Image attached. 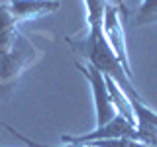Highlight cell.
<instances>
[{
    "label": "cell",
    "mask_w": 157,
    "mask_h": 147,
    "mask_svg": "<svg viewBox=\"0 0 157 147\" xmlns=\"http://www.w3.org/2000/svg\"><path fill=\"white\" fill-rule=\"evenodd\" d=\"M67 43L81 57H85L86 63L94 65L106 77H110L130 98L137 96V90L132 85V78L128 77L126 69L118 61L116 53L112 51L110 43L102 32V24H88V33L85 37H67Z\"/></svg>",
    "instance_id": "1"
},
{
    "label": "cell",
    "mask_w": 157,
    "mask_h": 147,
    "mask_svg": "<svg viewBox=\"0 0 157 147\" xmlns=\"http://www.w3.org/2000/svg\"><path fill=\"white\" fill-rule=\"evenodd\" d=\"M36 49L18 32L8 4L0 2V82L10 85L33 61Z\"/></svg>",
    "instance_id": "2"
},
{
    "label": "cell",
    "mask_w": 157,
    "mask_h": 147,
    "mask_svg": "<svg viewBox=\"0 0 157 147\" xmlns=\"http://www.w3.org/2000/svg\"><path fill=\"white\" fill-rule=\"evenodd\" d=\"M77 69L86 77L88 85L92 88V98H94V108H96V127L106 126L118 112H116L114 102H112L104 73L100 69H96L94 65H90V63L85 65V63H78V61H77Z\"/></svg>",
    "instance_id": "3"
},
{
    "label": "cell",
    "mask_w": 157,
    "mask_h": 147,
    "mask_svg": "<svg viewBox=\"0 0 157 147\" xmlns=\"http://www.w3.org/2000/svg\"><path fill=\"white\" fill-rule=\"evenodd\" d=\"M122 6L124 2L118 0V6L108 2L104 8V18H102V32L110 43L112 51L116 53L118 61L122 63V67L126 69L128 77H134L132 75V67L130 61H128V49H126V33H124V22H122Z\"/></svg>",
    "instance_id": "4"
},
{
    "label": "cell",
    "mask_w": 157,
    "mask_h": 147,
    "mask_svg": "<svg viewBox=\"0 0 157 147\" xmlns=\"http://www.w3.org/2000/svg\"><path fill=\"white\" fill-rule=\"evenodd\" d=\"M8 8L16 22H28V20L57 12L61 8V2L59 0H8Z\"/></svg>",
    "instance_id": "5"
},
{
    "label": "cell",
    "mask_w": 157,
    "mask_h": 147,
    "mask_svg": "<svg viewBox=\"0 0 157 147\" xmlns=\"http://www.w3.org/2000/svg\"><path fill=\"white\" fill-rule=\"evenodd\" d=\"M130 104H132V108H134L137 126H147V127H155L157 130V114L151 110V108H147L144 104V100H141L140 94L130 98Z\"/></svg>",
    "instance_id": "6"
},
{
    "label": "cell",
    "mask_w": 157,
    "mask_h": 147,
    "mask_svg": "<svg viewBox=\"0 0 157 147\" xmlns=\"http://www.w3.org/2000/svg\"><path fill=\"white\" fill-rule=\"evenodd\" d=\"M136 26H147V24H157V0H144L134 16Z\"/></svg>",
    "instance_id": "7"
},
{
    "label": "cell",
    "mask_w": 157,
    "mask_h": 147,
    "mask_svg": "<svg viewBox=\"0 0 157 147\" xmlns=\"http://www.w3.org/2000/svg\"><path fill=\"white\" fill-rule=\"evenodd\" d=\"M2 127H6V130H8L14 137H18V139L22 141V143H26L28 147H55V145H43V143H37V141H33V139H29V137L22 135L20 131H16L14 127H10L8 124H2ZM61 147H94V145H90V143H65V145H61Z\"/></svg>",
    "instance_id": "8"
},
{
    "label": "cell",
    "mask_w": 157,
    "mask_h": 147,
    "mask_svg": "<svg viewBox=\"0 0 157 147\" xmlns=\"http://www.w3.org/2000/svg\"><path fill=\"white\" fill-rule=\"evenodd\" d=\"M2 124H4V122H0V126H2Z\"/></svg>",
    "instance_id": "9"
}]
</instances>
